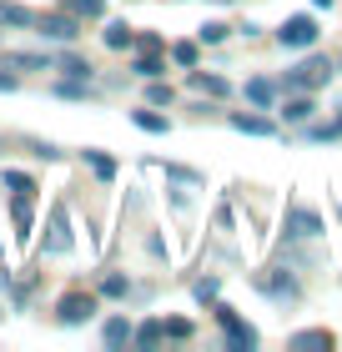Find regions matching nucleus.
Returning a JSON list of instances; mask_svg holds the SVG:
<instances>
[{"label":"nucleus","mask_w":342,"mask_h":352,"mask_svg":"<svg viewBox=\"0 0 342 352\" xmlns=\"http://www.w3.org/2000/svg\"><path fill=\"white\" fill-rule=\"evenodd\" d=\"M332 76V60L328 56H312V60H302L297 71H287V81H282V91H312V86H322Z\"/></svg>","instance_id":"nucleus-1"},{"label":"nucleus","mask_w":342,"mask_h":352,"mask_svg":"<svg viewBox=\"0 0 342 352\" xmlns=\"http://www.w3.org/2000/svg\"><path fill=\"white\" fill-rule=\"evenodd\" d=\"M257 287H262V292H267L272 302H282V307H287V302H297V297H302V287L292 282L282 267H267V272H257Z\"/></svg>","instance_id":"nucleus-2"},{"label":"nucleus","mask_w":342,"mask_h":352,"mask_svg":"<svg viewBox=\"0 0 342 352\" xmlns=\"http://www.w3.org/2000/svg\"><path fill=\"white\" fill-rule=\"evenodd\" d=\"M36 30L45 41H56V45H71L76 36H81V21L71 10H61V15H36Z\"/></svg>","instance_id":"nucleus-3"},{"label":"nucleus","mask_w":342,"mask_h":352,"mask_svg":"<svg viewBox=\"0 0 342 352\" xmlns=\"http://www.w3.org/2000/svg\"><path fill=\"white\" fill-rule=\"evenodd\" d=\"M277 41H282L287 51H307V45H317V21L312 15H292V21L277 30Z\"/></svg>","instance_id":"nucleus-4"},{"label":"nucleus","mask_w":342,"mask_h":352,"mask_svg":"<svg viewBox=\"0 0 342 352\" xmlns=\"http://www.w3.org/2000/svg\"><path fill=\"white\" fill-rule=\"evenodd\" d=\"M91 312H96V297H91V292H66V297H61V307H56L61 327H81V322H91Z\"/></svg>","instance_id":"nucleus-5"},{"label":"nucleus","mask_w":342,"mask_h":352,"mask_svg":"<svg viewBox=\"0 0 342 352\" xmlns=\"http://www.w3.org/2000/svg\"><path fill=\"white\" fill-rule=\"evenodd\" d=\"M217 322L226 327V347H232V352H252V347H257V332L242 322L232 307H217Z\"/></svg>","instance_id":"nucleus-6"},{"label":"nucleus","mask_w":342,"mask_h":352,"mask_svg":"<svg viewBox=\"0 0 342 352\" xmlns=\"http://www.w3.org/2000/svg\"><path fill=\"white\" fill-rule=\"evenodd\" d=\"M66 252H71V212H66V201H56L51 236H45V257H66Z\"/></svg>","instance_id":"nucleus-7"},{"label":"nucleus","mask_w":342,"mask_h":352,"mask_svg":"<svg viewBox=\"0 0 342 352\" xmlns=\"http://www.w3.org/2000/svg\"><path fill=\"white\" fill-rule=\"evenodd\" d=\"M30 201H36V186L10 191V221H15V236H30Z\"/></svg>","instance_id":"nucleus-8"},{"label":"nucleus","mask_w":342,"mask_h":352,"mask_svg":"<svg viewBox=\"0 0 342 352\" xmlns=\"http://www.w3.org/2000/svg\"><path fill=\"white\" fill-rule=\"evenodd\" d=\"M0 66L6 71H51V56H41V51H6Z\"/></svg>","instance_id":"nucleus-9"},{"label":"nucleus","mask_w":342,"mask_h":352,"mask_svg":"<svg viewBox=\"0 0 342 352\" xmlns=\"http://www.w3.org/2000/svg\"><path fill=\"white\" fill-rule=\"evenodd\" d=\"M287 236H322V217L297 206V212H287Z\"/></svg>","instance_id":"nucleus-10"},{"label":"nucleus","mask_w":342,"mask_h":352,"mask_svg":"<svg viewBox=\"0 0 342 352\" xmlns=\"http://www.w3.org/2000/svg\"><path fill=\"white\" fill-rule=\"evenodd\" d=\"M287 347H292V352H322V347H332V332H322V327H312V332H292Z\"/></svg>","instance_id":"nucleus-11"},{"label":"nucleus","mask_w":342,"mask_h":352,"mask_svg":"<svg viewBox=\"0 0 342 352\" xmlns=\"http://www.w3.org/2000/svg\"><path fill=\"white\" fill-rule=\"evenodd\" d=\"M186 86H191V91H202V96H226V91H232V86L222 81V76H206V71H197V66H191Z\"/></svg>","instance_id":"nucleus-12"},{"label":"nucleus","mask_w":342,"mask_h":352,"mask_svg":"<svg viewBox=\"0 0 342 352\" xmlns=\"http://www.w3.org/2000/svg\"><path fill=\"white\" fill-rule=\"evenodd\" d=\"M131 41H136V30L126 25V21H111V25H106V45H111V51H126Z\"/></svg>","instance_id":"nucleus-13"},{"label":"nucleus","mask_w":342,"mask_h":352,"mask_svg":"<svg viewBox=\"0 0 342 352\" xmlns=\"http://www.w3.org/2000/svg\"><path fill=\"white\" fill-rule=\"evenodd\" d=\"M101 338H106V347H126V342H131V322H126V317H111Z\"/></svg>","instance_id":"nucleus-14"},{"label":"nucleus","mask_w":342,"mask_h":352,"mask_svg":"<svg viewBox=\"0 0 342 352\" xmlns=\"http://www.w3.org/2000/svg\"><path fill=\"white\" fill-rule=\"evenodd\" d=\"M66 10L76 15V21H101V15H106L101 0H66Z\"/></svg>","instance_id":"nucleus-15"},{"label":"nucleus","mask_w":342,"mask_h":352,"mask_svg":"<svg viewBox=\"0 0 342 352\" xmlns=\"http://www.w3.org/2000/svg\"><path fill=\"white\" fill-rule=\"evenodd\" d=\"M272 96H277L272 81H247V101H252L257 111H267V106H272Z\"/></svg>","instance_id":"nucleus-16"},{"label":"nucleus","mask_w":342,"mask_h":352,"mask_svg":"<svg viewBox=\"0 0 342 352\" xmlns=\"http://www.w3.org/2000/svg\"><path fill=\"white\" fill-rule=\"evenodd\" d=\"M161 338H167V322H146V327L131 332V342H136V347H156Z\"/></svg>","instance_id":"nucleus-17"},{"label":"nucleus","mask_w":342,"mask_h":352,"mask_svg":"<svg viewBox=\"0 0 342 352\" xmlns=\"http://www.w3.org/2000/svg\"><path fill=\"white\" fill-rule=\"evenodd\" d=\"M237 131H247V136H272V121L267 116H232Z\"/></svg>","instance_id":"nucleus-18"},{"label":"nucleus","mask_w":342,"mask_h":352,"mask_svg":"<svg viewBox=\"0 0 342 352\" xmlns=\"http://www.w3.org/2000/svg\"><path fill=\"white\" fill-rule=\"evenodd\" d=\"M0 25H36V15L25 6H6V0H0Z\"/></svg>","instance_id":"nucleus-19"},{"label":"nucleus","mask_w":342,"mask_h":352,"mask_svg":"<svg viewBox=\"0 0 342 352\" xmlns=\"http://www.w3.org/2000/svg\"><path fill=\"white\" fill-rule=\"evenodd\" d=\"M312 111H317V106H312V101H307V96H297V101H287V106H282V116H287L292 126H302L307 116H312Z\"/></svg>","instance_id":"nucleus-20"},{"label":"nucleus","mask_w":342,"mask_h":352,"mask_svg":"<svg viewBox=\"0 0 342 352\" xmlns=\"http://www.w3.org/2000/svg\"><path fill=\"white\" fill-rule=\"evenodd\" d=\"M131 121L141 126V131H151V136H167V116H156V111H136Z\"/></svg>","instance_id":"nucleus-21"},{"label":"nucleus","mask_w":342,"mask_h":352,"mask_svg":"<svg viewBox=\"0 0 342 352\" xmlns=\"http://www.w3.org/2000/svg\"><path fill=\"white\" fill-rule=\"evenodd\" d=\"M136 76H146V81H156V76H161V56L156 51H146V56H136V66H131Z\"/></svg>","instance_id":"nucleus-22"},{"label":"nucleus","mask_w":342,"mask_h":352,"mask_svg":"<svg viewBox=\"0 0 342 352\" xmlns=\"http://www.w3.org/2000/svg\"><path fill=\"white\" fill-rule=\"evenodd\" d=\"M86 162H91V171L101 176V182H111V176H116V162H111V156H101V151H86Z\"/></svg>","instance_id":"nucleus-23"},{"label":"nucleus","mask_w":342,"mask_h":352,"mask_svg":"<svg viewBox=\"0 0 342 352\" xmlns=\"http://www.w3.org/2000/svg\"><path fill=\"white\" fill-rule=\"evenodd\" d=\"M171 60H176V66H182V71H191V66H197V45H191V41L171 45Z\"/></svg>","instance_id":"nucleus-24"},{"label":"nucleus","mask_w":342,"mask_h":352,"mask_svg":"<svg viewBox=\"0 0 342 352\" xmlns=\"http://www.w3.org/2000/svg\"><path fill=\"white\" fill-rule=\"evenodd\" d=\"M61 71H66V76H76V81H86V76H91V66H86L81 56H61Z\"/></svg>","instance_id":"nucleus-25"},{"label":"nucleus","mask_w":342,"mask_h":352,"mask_svg":"<svg viewBox=\"0 0 342 352\" xmlns=\"http://www.w3.org/2000/svg\"><path fill=\"white\" fill-rule=\"evenodd\" d=\"M126 292H131V282H126V277H106L101 282V297H126Z\"/></svg>","instance_id":"nucleus-26"},{"label":"nucleus","mask_w":342,"mask_h":352,"mask_svg":"<svg viewBox=\"0 0 342 352\" xmlns=\"http://www.w3.org/2000/svg\"><path fill=\"white\" fill-rule=\"evenodd\" d=\"M191 292H197V302H217V277H202Z\"/></svg>","instance_id":"nucleus-27"},{"label":"nucleus","mask_w":342,"mask_h":352,"mask_svg":"<svg viewBox=\"0 0 342 352\" xmlns=\"http://www.w3.org/2000/svg\"><path fill=\"white\" fill-rule=\"evenodd\" d=\"M146 101H151V106H171V86H156V81H151V91H146Z\"/></svg>","instance_id":"nucleus-28"},{"label":"nucleus","mask_w":342,"mask_h":352,"mask_svg":"<svg viewBox=\"0 0 342 352\" xmlns=\"http://www.w3.org/2000/svg\"><path fill=\"white\" fill-rule=\"evenodd\" d=\"M202 41H206V45H217V41H226V25H222V21H211V25H202Z\"/></svg>","instance_id":"nucleus-29"},{"label":"nucleus","mask_w":342,"mask_h":352,"mask_svg":"<svg viewBox=\"0 0 342 352\" xmlns=\"http://www.w3.org/2000/svg\"><path fill=\"white\" fill-rule=\"evenodd\" d=\"M167 338H176V342H186V338H191V322H182V317H176V322H167Z\"/></svg>","instance_id":"nucleus-30"},{"label":"nucleus","mask_w":342,"mask_h":352,"mask_svg":"<svg viewBox=\"0 0 342 352\" xmlns=\"http://www.w3.org/2000/svg\"><path fill=\"white\" fill-rule=\"evenodd\" d=\"M56 91H61V96H71V101H81V96H86V86H81V81H76V76H71V81H61Z\"/></svg>","instance_id":"nucleus-31"},{"label":"nucleus","mask_w":342,"mask_h":352,"mask_svg":"<svg viewBox=\"0 0 342 352\" xmlns=\"http://www.w3.org/2000/svg\"><path fill=\"white\" fill-rule=\"evenodd\" d=\"M10 86H15V81H10V76H0V91H10Z\"/></svg>","instance_id":"nucleus-32"},{"label":"nucleus","mask_w":342,"mask_h":352,"mask_svg":"<svg viewBox=\"0 0 342 352\" xmlns=\"http://www.w3.org/2000/svg\"><path fill=\"white\" fill-rule=\"evenodd\" d=\"M312 6H317V10H328V6H332V0H312Z\"/></svg>","instance_id":"nucleus-33"},{"label":"nucleus","mask_w":342,"mask_h":352,"mask_svg":"<svg viewBox=\"0 0 342 352\" xmlns=\"http://www.w3.org/2000/svg\"><path fill=\"white\" fill-rule=\"evenodd\" d=\"M217 6H232V0H217Z\"/></svg>","instance_id":"nucleus-34"},{"label":"nucleus","mask_w":342,"mask_h":352,"mask_svg":"<svg viewBox=\"0 0 342 352\" xmlns=\"http://www.w3.org/2000/svg\"><path fill=\"white\" fill-rule=\"evenodd\" d=\"M337 217H342V212H337Z\"/></svg>","instance_id":"nucleus-35"}]
</instances>
